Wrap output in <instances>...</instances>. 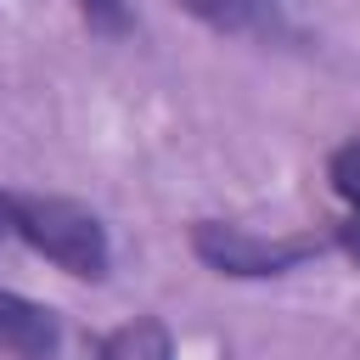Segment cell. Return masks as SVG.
Segmentation results:
<instances>
[{"label":"cell","mask_w":360,"mask_h":360,"mask_svg":"<svg viewBox=\"0 0 360 360\" xmlns=\"http://www.w3.org/2000/svg\"><path fill=\"white\" fill-rule=\"evenodd\" d=\"M0 219L6 236L28 242L34 253H45L56 270L79 276V281H101L112 264V242L107 225L73 202V197H34V191H0Z\"/></svg>","instance_id":"obj_1"},{"label":"cell","mask_w":360,"mask_h":360,"mask_svg":"<svg viewBox=\"0 0 360 360\" xmlns=\"http://www.w3.org/2000/svg\"><path fill=\"white\" fill-rule=\"evenodd\" d=\"M315 248H321L315 236H259V231L225 225V219H202L191 231V253L219 276H281V270L304 264Z\"/></svg>","instance_id":"obj_2"},{"label":"cell","mask_w":360,"mask_h":360,"mask_svg":"<svg viewBox=\"0 0 360 360\" xmlns=\"http://www.w3.org/2000/svg\"><path fill=\"white\" fill-rule=\"evenodd\" d=\"M62 343V326L45 304L22 298V292H6L0 287V354H17V360H51Z\"/></svg>","instance_id":"obj_3"},{"label":"cell","mask_w":360,"mask_h":360,"mask_svg":"<svg viewBox=\"0 0 360 360\" xmlns=\"http://www.w3.org/2000/svg\"><path fill=\"white\" fill-rule=\"evenodd\" d=\"M96 360H174V338L158 315H135L101 338Z\"/></svg>","instance_id":"obj_4"},{"label":"cell","mask_w":360,"mask_h":360,"mask_svg":"<svg viewBox=\"0 0 360 360\" xmlns=\"http://www.w3.org/2000/svg\"><path fill=\"white\" fill-rule=\"evenodd\" d=\"M326 174H332V191H338V202H343V225H338V236H343L349 253H360V141L338 146Z\"/></svg>","instance_id":"obj_5"},{"label":"cell","mask_w":360,"mask_h":360,"mask_svg":"<svg viewBox=\"0 0 360 360\" xmlns=\"http://www.w3.org/2000/svg\"><path fill=\"white\" fill-rule=\"evenodd\" d=\"M174 6H186V11L202 17L208 28H248V22H259L276 0H174Z\"/></svg>","instance_id":"obj_6"},{"label":"cell","mask_w":360,"mask_h":360,"mask_svg":"<svg viewBox=\"0 0 360 360\" xmlns=\"http://www.w3.org/2000/svg\"><path fill=\"white\" fill-rule=\"evenodd\" d=\"M79 11H84V22L101 28V34H124V28H129L124 0H79Z\"/></svg>","instance_id":"obj_7"}]
</instances>
